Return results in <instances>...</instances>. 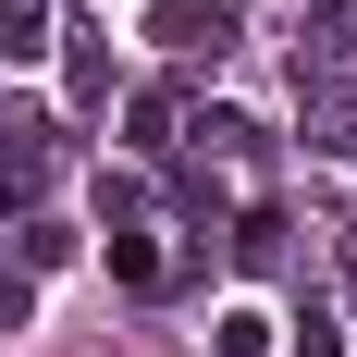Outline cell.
<instances>
[{
  "label": "cell",
  "instance_id": "obj_3",
  "mask_svg": "<svg viewBox=\"0 0 357 357\" xmlns=\"http://www.w3.org/2000/svg\"><path fill=\"white\" fill-rule=\"evenodd\" d=\"M50 50H62V86H74V111H99V99H111V37H99V25H62Z\"/></svg>",
  "mask_w": 357,
  "mask_h": 357
},
{
  "label": "cell",
  "instance_id": "obj_1",
  "mask_svg": "<svg viewBox=\"0 0 357 357\" xmlns=\"http://www.w3.org/2000/svg\"><path fill=\"white\" fill-rule=\"evenodd\" d=\"M185 136H197V160H222V173H271V148H259V123H247V111H197V123H185Z\"/></svg>",
  "mask_w": 357,
  "mask_h": 357
},
{
  "label": "cell",
  "instance_id": "obj_9",
  "mask_svg": "<svg viewBox=\"0 0 357 357\" xmlns=\"http://www.w3.org/2000/svg\"><path fill=\"white\" fill-rule=\"evenodd\" d=\"M210 357H271V321H259V308H222V321H210Z\"/></svg>",
  "mask_w": 357,
  "mask_h": 357
},
{
  "label": "cell",
  "instance_id": "obj_10",
  "mask_svg": "<svg viewBox=\"0 0 357 357\" xmlns=\"http://www.w3.org/2000/svg\"><path fill=\"white\" fill-rule=\"evenodd\" d=\"M74 259V222H25V271H62Z\"/></svg>",
  "mask_w": 357,
  "mask_h": 357
},
{
  "label": "cell",
  "instance_id": "obj_5",
  "mask_svg": "<svg viewBox=\"0 0 357 357\" xmlns=\"http://www.w3.org/2000/svg\"><path fill=\"white\" fill-rule=\"evenodd\" d=\"M50 0H0V62H50Z\"/></svg>",
  "mask_w": 357,
  "mask_h": 357
},
{
  "label": "cell",
  "instance_id": "obj_2",
  "mask_svg": "<svg viewBox=\"0 0 357 357\" xmlns=\"http://www.w3.org/2000/svg\"><path fill=\"white\" fill-rule=\"evenodd\" d=\"M234 25H247V0H173V13H160V50H234Z\"/></svg>",
  "mask_w": 357,
  "mask_h": 357
},
{
  "label": "cell",
  "instance_id": "obj_4",
  "mask_svg": "<svg viewBox=\"0 0 357 357\" xmlns=\"http://www.w3.org/2000/svg\"><path fill=\"white\" fill-rule=\"evenodd\" d=\"M123 148H185V86H136L123 99Z\"/></svg>",
  "mask_w": 357,
  "mask_h": 357
},
{
  "label": "cell",
  "instance_id": "obj_6",
  "mask_svg": "<svg viewBox=\"0 0 357 357\" xmlns=\"http://www.w3.org/2000/svg\"><path fill=\"white\" fill-rule=\"evenodd\" d=\"M111 284H136V296H160V284H173L160 234H111Z\"/></svg>",
  "mask_w": 357,
  "mask_h": 357
},
{
  "label": "cell",
  "instance_id": "obj_7",
  "mask_svg": "<svg viewBox=\"0 0 357 357\" xmlns=\"http://www.w3.org/2000/svg\"><path fill=\"white\" fill-rule=\"evenodd\" d=\"M296 357H345V308H333V296H296Z\"/></svg>",
  "mask_w": 357,
  "mask_h": 357
},
{
  "label": "cell",
  "instance_id": "obj_8",
  "mask_svg": "<svg viewBox=\"0 0 357 357\" xmlns=\"http://www.w3.org/2000/svg\"><path fill=\"white\" fill-rule=\"evenodd\" d=\"M234 259H247V271H284V222H271V210H234Z\"/></svg>",
  "mask_w": 357,
  "mask_h": 357
}]
</instances>
